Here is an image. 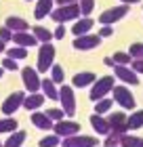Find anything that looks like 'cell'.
<instances>
[{
  "label": "cell",
  "mask_w": 143,
  "mask_h": 147,
  "mask_svg": "<svg viewBox=\"0 0 143 147\" xmlns=\"http://www.w3.org/2000/svg\"><path fill=\"white\" fill-rule=\"evenodd\" d=\"M53 61H55V46L51 42H42L38 49V65H36V71L38 74H46L51 69Z\"/></svg>",
  "instance_id": "6da1fadb"
},
{
  "label": "cell",
  "mask_w": 143,
  "mask_h": 147,
  "mask_svg": "<svg viewBox=\"0 0 143 147\" xmlns=\"http://www.w3.org/2000/svg\"><path fill=\"white\" fill-rule=\"evenodd\" d=\"M51 17L55 23H67V21H74V19L80 17V9H78V2L76 4H63V6H57V9L51 11Z\"/></svg>",
  "instance_id": "7a4b0ae2"
},
{
  "label": "cell",
  "mask_w": 143,
  "mask_h": 147,
  "mask_svg": "<svg viewBox=\"0 0 143 147\" xmlns=\"http://www.w3.org/2000/svg\"><path fill=\"white\" fill-rule=\"evenodd\" d=\"M114 86H116L114 76H103V78H99V80L93 82V88L88 92V97H91V101H99V99L107 97V92H112Z\"/></svg>",
  "instance_id": "3957f363"
},
{
  "label": "cell",
  "mask_w": 143,
  "mask_h": 147,
  "mask_svg": "<svg viewBox=\"0 0 143 147\" xmlns=\"http://www.w3.org/2000/svg\"><path fill=\"white\" fill-rule=\"evenodd\" d=\"M57 101H61V109H63L65 116H74V113H76V95H74V88H72V86L61 84V88H59V99H57Z\"/></svg>",
  "instance_id": "277c9868"
},
{
  "label": "cell",
  "mask_w": 143,
  "mask_h": 147,
  "mask_svg": "<svg viewBox=\"0 0 143 147\" xmlns=\"http://www.w3.org/2000/svg\"><path fill=\"white\" fill-rule=\"evenodd\" d=\"M112 95H114V101L120 105V107H124V109H135V97H133V92L126 88V86H114L112 88Z\"/></svg>",
  "instance_id": "5b68a950"
},
{
  "label": "cell",
  "mask_w": 143,
  "mask_h": 147,
  "mask_svg": "<svg viewBox=\"0 0 143 147\" xmlns=\"http://www.w3.org/2000/svg\"><path fill=\"white\" fill-rule=\"evenodd\" d=\"M126 13H128V4L114 6V9H107V11L101 13L99 23H101V25H112V23H116V21H120L122 17H126Z\"/></svg>",
  "instance_id": "8992f818"
},
{
  "label": "cell",
  "mask_w": 143,
  "mask_h": 147,
  "mask_svg": "<svg viewBox=\"0 0 143 147\" xmlns=\"http://www.w3.org/2000/svg\"><path fill=\"white\" fill-rule=\"evenodd\" d=\"M99 141L88 135H72L61 141V147H97Z\"/></svg>",
  "instance_id": "52a82bcc"
},
{
  "label": "cell",
  "mask_w": 143,
  "mask_h": 147,
  "mask_svg": "<svg viewBox=\"0 0 143 147\" xmlns=\"http://www.w3.org/2000/svg\"><path fill=\"white\" fill-rule=\"evenodd\" d=\"M53 128H55V135L57 137H72V135H78L80 132V124L74 122V120H59V122L53 124Z\"/></svg>",
  "instance_id": "ba28073f"
},
{
  "label": "cell",
  "mask_w": 143,
  "mask_h": 147,
  "mask_svg": "<svg viewBox=\"0 0 143 147\" xmlns=\"http://www.w3.org/2000/svg\"><path fill=\"white\" fill-rule=\"evenodd\" d=\"M21 80H23V84H25L28 95H30V92H38L40 90V76H38V71L34 69V67H23Z\"/></svg>",
  "instance_id": "9c48e42d"
},
{
  "label": "cell",
  "mask_w": 143,
  "mask_h": 147,
  "mask_svg": "<svg viewBox=\"0 0 143 147\" xmlns=\"http://www.w3.org/2000/svg\"><path fill=\"white\" fill-rule=\"evenodd\" d=\"M23 97H25V92H21V90L11 92V95L4 99V103H2V111H4V116H13V113H15L19 107H21Z\"/></svg>",
  "instance_id": "30bf717a"
},
{
  "label": "cell",
  "mask_w": 143,
  "mask_h": 147,
  "mask_svg": "<svg viewBox=\"0 0 143 147\" xmlns=\"http://www.w3.org/2000/svg\"><path fill=\"white\" fill-rule=\"evenodd\" d=\"M101 44V38L97 34H84V36H76L74 40V49L76 51H93Z\"/></svg>",
  "instance_id": "8fae6325"
},
{
  "label": "cell",
  "mask_w": 143,
  "mask_h": 147,
  "mask_svg": "<svg viewBox=\"0 0 143 147\" xmlns=\"http://www.w3.org/2000/svg\"><path fill=\"white\" fill-rule=\"evenodd\" d=\"M114 74H116V78H120L122 82H126V84H139V76L135 74L128 65H114Z\"/></svg>",
  "instance_id": "7c38bea8"
},
{
  "label": "cell",
  "mask_w": 143,
  "mask_h": 147,
  "mask_svg": "<svg viewBox=\"0 0 143 147\" xmlns=\"http://www.w3.org/2000/svg\"><path fill=\"white\" fill-rule=\"evenodd\" d=\"M11 40L15 42V46H21V49H32L38 44V40L34 38L32 32H17V34H13Z\"/></svg>",
  "instance_id": "4fadbf2b"
},
{
  "label": "cell",
  "mask_w": 143,
  "mask_h": 147,
  "mask_svg": "<svg viewBox=\"0 0 143 147\" xmlns=\"http://www.w3.org/2000/svg\"><path fill=\"white\" fill-rule=\"evenodd\" d=\"M107 124H110V128H112L114 132H120V135H124V132L128 130V128H126V116H124L122 111L112 113V116L107 118Z\"/></svg>",
  "instance_id": "5bb4252c"
},
{
  "label": "cell",
  "mask_w": 143,
  "mask_h": 147,
  "mask_svg": "<svg viewBox=\"0 0 143 147\" xmlns=\"http://www.w3.org/2000/svg\"><path fill=\"white\" fill-rule=\"evenodd\" d=\"M6 25L4 28H9L13 34H17V32H28L30 30V23L25 21L23 17H17V15H11V17H6Z\"/></svg>",
  "instance_id": "9a60e30c"
},
{
  "label": "cell",
  "mask_w": 143,
  "mask_h": 147,
  "mask_svg": "<svg viewBox=\"0 0 143 147\" xmlns=\"http://www.w3.org/2000/svg\"><path fill=\"white\" fill-rule=\"evenodd\" d=\"M44 95L42 92H30V95H25L23 97V103H21V107H25V109H38V107H42L44 105Z\"/></svg>",
  "instance_id": "2e32d148"
},
{
  "label": "cell",
  "mask_w": 143,
  "mask_h": 147,
  "mask_svg": "<svg viewBox=\"0 0 143 147\" xmlns=\"http://www.w3.org/2000/svg\"><path fill=\"white\" fill-rule=\"evenodd\" d=\"M40 88H42V95L46 99H51V101H57V99H59V88H57V84L53 82L51 78L40 80Z\"/></svg>",
  "instance_id": "e0dca14e"
},
{
  "label": "cell",
  "mask_w": 143,
  "mask_h": 147,
  "mask_svg": "<svg viewBox=\"0 0 143 147\" xmlns=\"http://www.w3.org/2000/svg\"><path fill=\"white\" fill-rule=\"evenodd\" d=\"M53 6H55V2H53V0H38V2H36V9H34V17H36L38 21H42L44 17L51 15Z\"/></svg>",
  "instance_id": "ac0fdd59"
},
{
  "label": "cell",
  "mask_w": 143,
  "mask_h": 147,
  "mask_svg": "<svg viewBox=\"0 0 143 147\" xmlns=\"http://www.w3.org/2000/svg\"><path fill=\"white\" fill-rule=\"evenodd\" d=\"M32 124L36 126V128H40V130H49V128H53L55 122H53L44 111H34L32 113Z\"/></svg>",
  "instance_id": "d6986e66"
},
{
  "label": "cell",
  "mask_w": 143,
  "mask_h": 147,
  "mask_svg": "<svg viewBox=\"0 0 143 147\" xmlns=\"http://www.w3.org/2000/svg\"><path fill=\"white\" fill-rule=\"evenodd\" d=\"M91 126L95 128V132L97 135H107V132H112V128H110V124H107V120L103 118V116H99V113H93L91 116Z\"/></svg>",
  "instance_id": "ffe728a7"
},
{
  "label": "cell",
  "mask_w": 143,
  "mask_h": 147,
  "mask_svg": "<svg viewBox=\"0 0 143 147\" xmlns=\"http://www.w3.org/2000/svg\"><path fill=\"white\" fill-rule=\"evenodd\" d=\"M93 25H95V21L91 17H82V19H78V21L72 25V32H74V36H84V34H88V32L93 30Z\"/></svg>",
  "instance_id": "44dd1931"
},
{
  "label": "cell",
  "mask_w": 143,
  "mask_h": 147,
  "mask_svg": "<svg viewBox=\"0 0 143 147\" xmlns=\"http://www.w3.org/2000/svg\"><path fill=\"white\" fill-rule=\"evenodd\" d=\"M95 80H97V78H95L93 71H80V74H76V76H74L72 84L76 86V88H86V86H91Z\"/></svg>",
  "instance_id": "7402d4cb"
},
{
  "label": "cell",
  "mask_w": 143,
  "mask_h": 147,
  "mask_svg": "<svg viewBox=\"0 0 143 147\" xmlns=\"http://www.w3.org/2000/svg\"><path fill=\"white\" fill-rule=\"evenodd\" d=\"M25 139H28V135L23 130H15V132H11V137L6 139V143L2 147H21Z\"/></svg>",
  "instance_id": "603a6c76"
},
{
  "label": "cell",
  "mask_w": 143,
  "mask_h": 147,
  "mask_svg": "<svg viewBox=\"0 0 143 147\" xmlns=\"http://www.w3.org/2000/svg\"><path fill=\"white\" fill-rule=\"evenodd\" d=\"M141 126H143V109L135 111L133 116L126 118V128L128 130H137V128H141Z\"/></svg>",
  "instance_id": "cb8c5ba5"
},
{
  "label": "cell",
  "mask_w": 143,
  "mask_h": 147,
  "mask_svg": "<svg viewBox=\"0 0 143 147\" xmlns=\"http://www.w3.org/2000/svg\"><path fill=\"white\" fill-rule=\"evenodd\" d=\"M32 34H34V38H36L38 42H51L53 40V32L42 28V25H36V28L32 30Z\"/></svg>",
  "instance_id": "d4e9b609"
},
{
  "label": "cell",
  "mask_w": 143,
  "mask_h": 147,
  "mask_svg": "<svg viewBox=\"0 0 143 147\" xmlns=\"http://www.w3.org/2000/svg\"><path fill=\"white\" fill-rule=\"evenodd\" d=\"M17 120L15 118H11V116H6V118H2V120H0V135H2V132H9V135H11V132H15L17 130Z\"/></svg>",
  "instance_id": "484cf974"
},
{
  "label": "cell",
  "mask_w": 143,
  "mask_h": 147,
  "mask_svg": "<svg viewBox=\"0 0 143 147\" xmlns=\"http://www.w3.org/2000/svg\"><path fill=\"white\" fill-rule=\"evenodd\" d=\"M120 145L122 147H143V139L141 137H133V135H122Z\"/></svg>",
  "instance_id": "4316f807"
},
{
  "label": "cell",
  "mask_w": 143,
  "mask_h": 147,
  "mask_svg": "<svg viewBox=\"0 0 143 147\" xmlns=\"http://www.w3.org/2000/svg\"><path fill=\"white\" fill-rule=\"evenodd\" d=\"M49 71H51V80H53V82H55V84H63L65 71H63V67H61V65H55V63H53Z\"/></svg>",
  "instance_id": "83f0119b"
},
{
  "label": "cell",
  "mask_w": 143,
  "mask_h": 147,
  "mask_svg": "<svg viewBox=\"0 0 143 147\" xmlns=\"http://www.w3.org/2000/svg\"><path fill=\"white\" fill-rule=\"evenodd\" d=\"M6 57L15 59V61H21V59L28 57V49H21V46H13V49L6 51Z\"/></svg>",
  "instance_id": "f1b7e54d"
},
{
  "label": "cell",
  "mask_w": 143,
  "mask_h": 147,
  "mask_svg": "<svg viewBox=\"0 0 143 147\" xmlns=\"http://www.w3.org/2000/svg\"><path fill=\"white\" fill-rule=\"evenodd\" d=\"M110 109H112V99H107V97L99 99V101H97V105H95V113H99V116L107 113Z\"/></svg>",
  "instance_id": "f546056e"
},
{
  "label": "cell",
  "mask_w": 143,
  "mask_h": 147,
  "mask_svg": "<svg viewBox=\"0 0 143 147\" xmlns=\"http://www.w3.org/2000/svg\"><path fill=\"white\" fill-rule=\"evenodd\" d=\"M78 9H80V15L88 17L95 9V0H78Z\"/></svg>",
  "instance_id": "4dcf8cb0"
},
{
  "label": "cell",
  "mask_w": 143,
  "mask_h": 147,
  "mask_svg": "<svg viewBox=\"0 0 143 147\" xmlns=\"http://www.w3.org/2000/svg\"><path fill=\"white\" fill-rule=\"evenodd\" d=\"M120 139H122V135H120V132H107V135H105V141H103V145L105 147H118L120 145Z\"/></svg>",
  "instance_id": "1f68e13d"
},
{
  "label": "cell",
  "mask_w": 143,
  "mask_h": 147,
  "mask_svg": "<svg viewBox=\"0 0 143 147\" xmlns=\"http://www.w3.org/2000/svg\"><path fill=\"white\" fill-rule=\"evenodd\" d=\"M59 143H61V137H57V135H46L44 139L38 141L40 147H57Z\"/></svg>",
  "instance_id": "d6a6232c"
},
{
  "label": "cell",
  "mask_w": 143,
  "mask_h": 147,
  "mask_svg": "<svg viewBox=\"0 0 143 147\" xmlns=\"http://www.w3.org/2000/svg\"><path fill=\"white\" fill-rule=\"evenodd\" d=\"M112 61H114V65H128L133 59H131V55H128V53H114Z\"/></svg>",
  "instance_id": "836d02e7"
},
{
  "label": "cell",
  "mask_w": 143,
  "mask_h": 147,
  "mask_svg": "<svg viewBox=\"0 0 143 147\" xmlns=\"http://www.w3.org/2000/svg\"><path fill=\"white\" fill-rule=\"evenodd\" d=\"M128 55H131V59H143V42H135V44H131V49H128Z\"/></svg>",
  "instance_id": "e575fe53"
},
{
  "label": "cell",
  "mask_w": 143,
  "mask_h": 147,
  "mask_svg": "<svg viewBox=\"0 0 143 147\" xmlns=\"http://www.w3.org/2000/svg\"><path fill=\"white\" fill-rule=\"evenodd\" d=\"M44 113L53 120V122H59V120H63V116H65L63 109H59V107H51V109H46Z\"/></svg>",
  "instance_id": "d590c367"
},
{
  "label": "cell",
  "mask_w": 143,
  "mask_h": 147,
  "mask_svg": "<svg viewBox=\"0 0 143 147\" xmlns=\"http://www.w3.org/2000/svg\"><path fill=\"white\" fill-rule=\"evenodd\" d=\"M2 69H11V71H15V69H17V61H15V59H11V57H4V61H2Z\"/></svg>",
  "instance_id": "8d00e7d4"
},
{
  "label": "cell",
  "mask_w": 143,
  "mask_h": 147,
  "mask_svg": "<svg viewBox=\"0 0 143 147\" xmlns=\"http://www.w3.org/2000/svg\"><path fill=\"white\" fill-rule=\"evenodd\" d=\"M114 34V30H112V25H101V30H99V38H110Z\"/></svg>",
  "instance_id": "74e56055"
},
{
  "label": "cell",
  "mask_w": 143,
  "mask_h": 147,
  "mask_svg": "<svg viewBox=\"0 0 143 147\" xmlns=\"http://www.w3.org/2000/svg\"><path fill=\"white\" fill-rule=\"evenodd\" d=\"M11 38H13V32H11L9 28H2V30H0V40H2V42H11Z\"/></svg>",
  "instance_id": "f35d334b"
},
{
  "label": "cell",
  "mask_w": 143,
  "mask_h": 147,
  "mask_svg": "<svg viewBox=\"0 0 143 147\" xmlns=\"http://www.w3.org/2000/svg\"><path fill=\"white\" fill-rule=\"evenodd\" d=\"M131 69H133L135 74H143V59H135Z\"/></svg>",
  "instance_id": "ab89813d"
},
{
  "label": "cell",
  "mask_w": 143,
  "mask_h": 147,
  "mask_svg": "<svg viewBox=\"0 0 143 147\" xmlns=\"http://www.w3.org/2000/svg\"><path fill=\"white\" fill-rule=\"evenodd\" d=\"M63 36H65V28H63V23H57V30H55V34H53V38L61 40Z\"/></svg>",
  "instance_id": "60d3db41"
},
{
  "label": "cell",
  "mask_w": 143,
  "mask_h": 147,
  "mask_svg": "<svg viewBox=\"0 0 143 147\" xmlns=\"http://www.w3.org/2000/svg\"><path fill=\"white\" fill-rule=\"evenodd\" d=\"M78 0H57V4L59 6H63V4H76Z\"/></svg>",
  "instance_id": "b9f144b4"
},
{
  "label": "cell",
  "mask_w": 143,
  "mask_h": 147,
  "mask_svg": "<svg viewBox=\"0 0 143 147\" xmlns=\"http://www.w3.org/2000/svg\"><path fill=\"white\" fill-rule=\"evenodd\" d=\"M120 2H122V4H137L139 0H120Z\"/></svg>",
  "instance_id": "7bdbcfd3"
},
{
  "label": "cell",
  "mask_w": 143,
  "mask_h": 147,
  "mask_svg": "<svg viewBox=\"0 0 143 147\" xmlns=\"http://www.w3.org/2000/svg\"><path fill=\"white\" fill-rule=\"evenodd\" d=\"M6 51V46H4V42H2V40H0V53H4Z\"/></svg>",
  "instance_id": "ee69618b"
},
{
  "label": "cell",
  "mask_w": 143,
  "mask_h": 147,
  "mask_svg": "<svg viewBox=\"0 0 143 147\" xmlns=\"http://www.w3.org/2000/svg\"><path fill=\"white\" fill-rule=\"evenodd\" d=\"M2 74H4V69H2V67H0V78H2Z\"/></svg>",
  "instance_id": "f6af8a7d"
},
{
  "label": "cell",
  "mask_w": 143,
  "mask_h": 147,
  "mask_svg": "<svg viewBox=\"0 0 143 147\" xmlns=\"http://www.w3.org/2000/svg\"><path fill=\"white\" fill-rule=\"evenodd\" d=\"M25 2H32V0H25Z\"/></svg>",
  "instance_id": "bcb514c9"
},
{
  "label": "cell",
  "mask_w": 143,
  "mask_h": 147,
  "mask_svg": "<svg viewBox=\"0 0 143 147\" xmlns=\"http://www.w3.org/2000/svg\"><path fill=\"white\" fill-rule=\"evenodd\" d=\"M0 147H2V143H0Z\"/></svg>",
  "instance_id": "7dc6e473"
}]
</instances>
